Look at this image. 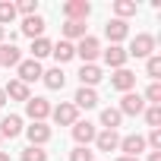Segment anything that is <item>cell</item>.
<instances>
[{
  "mask_svg": "<svg viewBox=\"0 0 161 161\" xmlns=\"http://www.w3.org/2000/svg\"><path fill=\"white\" fill-rule=\"evenodd\" d=\"M16 19V3H0V25Z\"/></svg>",
  "mask_w": 161,
  "mask_h": 161,
  "instance_id": "cell-30",
  "label": "cell"
},
{
  "mask_svg": "<svg viewBox=\"0 0 161 161\" xmlns=\"http://www.w3.org/2000/svg\"><path fill=\"white\" fill-rule=\"evenodd\" d=\"M22 161H47V152L38 145H29V148H22Z\"/></svg>",
  "mask_w": 161,
  "mask_h": 161,
  "instance_id": "cell-28",
  "label": "cell"
},
{
  "mask_svg": "<svg viewBox=\"0 0 161 161\" xmlns=\"http://www.w3.org/2000/svg\"><path fill=\"white\" fill-rule=\"evenodd\" d=\"M120 152H123L126 158H139V152H145V136H139V133L123 136V139H120Z\"/></svg>",
  "mask_w": 161,
  "mask_h": 161,
  "instance_id": "cell-7",
  "label": "cell"
},
{
  "mask_svg": "<svg viewBox=\"0 0 161 161\" xmlns=\"http://www.w3.org/2000/svg\"><path fill=\"white\" fill-rule=\"evenodd\" d=\"M145 73H148L152 79H158V76H161V57H155V54H152V57H148V63H145Z\"/></svg>",
  "mask_w": 161,
  "mask_h": 161,
  "instance_id": "cell-33",
  "label": "cell"
},
{
  "mask_svg": "<svg viewBox=\"0 0 161 161\" xmlns=\"http://www.w3.org/2000/svg\"><path fill=\"white\" fill-rule=\"evenodd\" d=\"M101 54V44L95 35H86V38H79L76 44V57H82V63H95V57Z\"/></svg>",
  "mask_w": 161,
  "mask_h": 161,
  "instance_id": "cell-2",
  "label": "cell"
},
{
  "mask_svg": "<svg viewBox=\"0 0 161 161\" xmlns=\"http://www.w3.org/2000/svg\"><path fill=\"white\" fill-rule=\"evenodd\" d=\"M95 136H98L95 123H89V120H76V123H73V139H76L79 145H89V142H95Z\"/></svg>",
  "mask_w": 161,
  "mask_h": 161,
  "instance_id": "cell-8",
  "label": "cell"
},
{
  "mask_svg": "<svg viewBox=\"0 0 161 161\" xmlns=\"http://www.w3.org/2000/svg\"><path fill=\"white\" fill-rule=\"evenodd\" d=\"M19 133H22V117L19 114H10V117L0 120V139H13Z\"/></svg>",
  "mask_w": 161,
  "mask_h": 161,
  "instance_id": "cell-14",
  "label": "cell"
},
{
  "mask_svg": "<svg viewBox=\"0 0 161 161\" xmlns=\"http://www.w3.org/2000/svg\"><path fill=\"white\" fill-rule=\"evenodd\" d=\"M0 161H10V155H7V152H0Z\"/></svg>",
  "mask_w": 161,
  "mask_h": 161,
  "instance_id": "cell-38",
  "label": "cell"
},
{
  "mask_svg": "<svg viewBox=\"0 0 161 161\" xmlns=\"http://www.w3.org/2000/svg\"><path fill=\"white\" fill-rule=\"evenodd\" d=\"M95 145H98V152H117V148H120L117 130H101V133L95 136Z\"/></svg>",
  "mask_w": 161,
  "mask_h": 161,
  "instance_id": "cell-13",
  "label": "cell"
},
{
  "mask_svg": "<svg viewBox=\"0 0 161 161\" xmlns=\"http://www.w3.org/2000/svg\"><path fill=\"white\" fill-rule=\"evenodd\" d=\"M63 13H66V22H86L89 13H92V3L89 0H66Z\"/></svg>",
  "mask_w": 161,
  "mask_h": 161,
  "instance_id": "cell-1",
  "label": "cell"
},
{
  "mask_svg": "<svg viewBox=\"0 0 161 161\" xmlns=\"http://www.w3.org/2000/svg\"><path fill=\"white\" fill-rule=\"evenodd\" d=\"M7 104V95H3V89H0V108H3Z\"/></svg>",
  "mask_w": 161,
  "mask_h": 161,
  "instance_id": "cell-36",
  "label": "cell"
},
{
  "mask_svg": "<svg viewBox=\"0 0 161 161\" xmlns=\"http://www.w3.org/2000/svg\"><path fill=\"white\" fill-rule=\"evenodd\" d=\"M142 114H145V123H148L152 130H161V104H152V108H145Z\"/></svg>",
  "mask_w": 161,
  "mask_h": 161,
  "instance_id": "cell-26",
  "label": "cell"
},
{
  "mask_svg": "<svg viewBox=\"0 0 161 161\" xmlns=\"http://www.w3.org/2000/svg\"><path fill=\"white\" fill-rule=\"evenodd\" d=\"M148 161H161V152H152V155H148Z\"/></svg>",
  "mask_w": 161,
  "mask_h": 161,
  "instance_id": "cell-35",
  "label": "cell"
},
{
  "mask_svg": "<svg viewBox=\"0 0 161 161\" xmlns=\"http://www.w3.org/2000/svg\"><path fill=\"white\" fill-rule=\"evenodd\" d=\"M117 161H139V158H126V155H120V158H117Z\"/></svg>",
  "mask_w": 161,
  "mask_h": 161,
  "instance_id": "cell-37",
  "label": "cell"
},
{
  "mask_svg": "<svg viewBox=\"0 0 161 161\" xmlns=\"http://www.w3.org/2000/svg\"><path fill=\"white\" fill-rule=\"evenodd\" d=\"M111 86H114L117 92H123V95H126V92H133V86H136V73H130L126 66H123V69H117V73L111 76Z\"/></svg>",
  "mask_w": 161,
  "mask_h": 161,
  "instance_id": "cell-9",
  "label": "cell"
},
{
  "mask_svg": "<svg viewBox=\"0 0 161 161\" xmlns=\"http://www.w3.org/2000/svg\"><path fill=\"white\" fill-rule=\"evenodd\" d=\"M69 161H95V152H89V145H76L69 152Z\"/></svg>",
  "mask_w": 161,
  "mask_h": 161,
  "instance_id": "cell-29",
  "label": "cell"
},
{
  "mask_svg": "<svg viewBox=\"0 0 161 161\" xmlns=\"http://www.w3.org/2000/svg\"><path fill=\"white\" fill-rule=\"evenodd\" d=\"M152 51H155V35H136L133 41H130V51H126V57H152Z\"/></svg>",
  "mask_w": 161,
  "mask_h": 161,
  "instance_id": "cell-3",
  "label": "cell"
},
{
  "mask_svg": "<svg viewBox=\"0 0 161 161\" xmlns=\"http://www.w3.org/2000/svg\"><path fill=\"white\" fill-rule=\"evenodd\" d=\"M0 142H3V139H0Z\"/></svg>",
  "mask_w": 161,
  "mask_h": 161,
  "instance_id": "cell-40",
  "label": "cell"
},
{
  "mask_svg": "<svg viewBox=\"0 0 161 161\" xmlns=\"http://www.w3.org/2000/svg\"><path fill=\"white\" fill-rule=\"evenodd\" d=\"M104 63H108L111 69H123V63H126V51H123L120 44H111V47L104 51Z\"/></svg>",
  "mask_w": 161,
  "mask_h": 161,
  "instance_id": "cell-18",
  "label": "cell"
},
{
  "mask_svg": "<svg viewBox=\"0 0 161 161\" xmlns=\"http://www.w3.org/2000/svg\"><path fill=\"white\" fill-rule=\"evenodd\" d=\"M120 114H126V117H139L142 111H145V101H142V95H136V92H126L123 98H120V108H117Z\"/></svg>",
  "mask_w": 161,
  "mask_h": 161,
  "instance_id": "cell-5",
  "label": "cell"
},
{
  "mask_svg": "<svg viewBox=\"0 0 161 161\" xmlns=\"http://www.w3.org/2000/svg\"><path fill=\"white\" fill-rule=\"evenodd\" d=\"M51 114H54V123H57V126H73V123L79 120V111H76L73 101H63V104L51 108Z\"/></svg>",
  "mask_w": 161,
  "mask_h": 161,
  "instance_id": "cell-4",
  "label": "cell"
},
{
  "mask_svg": "<svg viewBox=\"0 0 161 161\" xmlns=\"http://www.w3.org/2000/svg\"><path fill=\"white\" fill-rule=\"evenodd\" d=\"M79 82H82V89H92L95 82H101V66L82 63V69H79Z\"/></svg>",
  "mask_w": 161,
  "mask_h": 161,
  "instance_id": "cell-15",
  "label": "cell"
},
{
  "mask_svg": "<svg viewBox=\"0 0 161 161\" xmlns=\"http://www.w3.org/2000/svg\"><path fill=\"white\" fill-rule=\"evenodd\" d=\"M51 47H54V44H51L44 35H41V38H35V41H32V60H38V63H41V57H47V54H51Z\"/></svg>",
  "mask_w": 161,
  "mask_h": 161,
  "instance_id": "cell-24",
  "label": "cell"
},
{
  "mask_svg": "<svg viewBox=\"0 0 161 161\" xmlns=\"http://www.w3.org/2000/svg\"><path fill=\"white\" fill-rule=\"evenodd\" d=\"M0 44H3V25H0Z\"/></svg>",
  "mask_w": 161,
  "mask_h": 161,
  "instance_id": "cell-39",
  "label": "cell"
},
{
  "mask_svg": "<svg viewBox=\"0 0 161 161\" xmlns=\"http://www.w3.org/2000/svg\"><path fill=\"white\" fill-rule=\"evenodd\" d=\"M22 63V51L16 44H0V66H19Z\"/></svg>",
  "mask_w": 161,
  "mask_h": 161,
  "instance_id": "cell-16",
  "label": "cell"
},
{
  "mask_svg": "<svg viewBox=\"0 0 161 161\" xmlns=\"http://www.w3.org/2000/svg\"><path fill=\"white\" fill-rule=\"evenodd\" d=\"M25 136H29V145H44L47 139H51V126L47 123H32V126H25Z\"/></svg>",
  "mask_w": 161,
  "mask_h": 161,
  "instance_id": "cell-12",
  "label": "cell"
},
{
  "mask_svg": "<svg viewBox=\"0 0 161 161\" xmlns=\"http://www.w3.org/2000/svg\"><path fill=\"white\" fill-rule=\"evenodd\" d=\"M114 13H117V19L126 22V16H136V3H133V0H117V3H114Z\"/></svg>",
  "mask_w": 161,
  "mask_h": 161,
  "instance_id": "cell-25",
  "label": "cell"
},
{
  "mask_svg": "<svg viewBox=\"0 0 161 161\" xmlns=\"http://www.w3.org/2000/svg\"><path fill=\"white\" fill-rule=\"evenodd\" d=\"M41 79H44V86H47L51 92H60V89H63V82H66V76H63V69H60V66L44 69V73H41Z\"/></svg>",
  "mask_w": 161,
  "mask_h": 161,
  "instance_id": "cell-19",
  "label": "cell"
},
{
  "mask_svg": "<svg viewBox=\"0 0 161 161\" xmlns=\"http://www.w3.org/2000/svg\"><path fill=\"white\" fill-rule=\"evenodd\" d=\"M73 104H76V111H79V108H86V111H89V108H95V104H98L95 89H79V92H76V98H73Z\"/></svg>",
  "mask_w": 161,
  "mask_h": 161,
  "instance_id": "cell-22",
  "label": "cell"
},
{
  "mask_svg": "<svg viewBox=\"0 0 161 161\" xmlns=\"http://www.w3.org/2000/svg\"><path fill=\"white\" fill-rule=\"evenodd\" d=\"M104 35H108V41H111V44H120V41L130 35V25H126L123 19H111V22L104 25Z\"/></svg>",
  "mask_w": 161,
  "mask_h": 161,
  "instance_id": "cell-11",
  "label": "cell"
},
{
  "mask_svg": "<svg viewBox=\"0 0 161 161\" xmlns=\"http://www.w3.org/2000/svg\"><path fill=\"white\" fill-rule=\"evenodd\" d=\"M16 69H19V82H25V86H29V82H35V79H41V73H44L38 60H22Z\"/></svg>",
  "mask_w": 161,
  "mask_h": 161,
  "instance_id": "cell-10",
  "label": "cell"
},
{
  "mask_svg": "<svg viewBox=\"0 0 161 161\" xmlns=\"http://www.w3.org/2000/svg\"><path fill=\"white\" fill-rule=\"evenodd\" d=\"M120 120H123V114H120L117 108H104V111H101V126H104V130H117Z\"/></svg>",
  "mask_w": 161,
  "mask_h": 161,
  "instance_id": "cell-23",
  "label": "cell"
},
{
  "mask_svg": "<svg viewBox=\"0 0 161 161\" xmlns=\"http://www.w3.org/2000/svg\"><path fill=\"white\" fill-rule=\"evenodd\" d=\"M41 32H44V19L41 16H25L22 19V35H29L35 41V38H41Z\"/></svg>",
  "mask_w": 161,
  "mask_h": 161,
  "instance_id": "cell-20",
  "label": "cell"
},
{
  "mask_svg": "<svg viewBox=\"0 0 161 161\" xmlns=\"http://www.w3.org/2000/svg\"><path fill=\"white\" fill-rule=\"evenodd\" d=\"M51 54H54V60L63 66L66 60H73V57H76V44H73V41H57V44L51 47Z\"/></svg>",
  "mask_w": 161,
  "mask_h": 161,
  "instance_id": "cell-17",
  "label": "cell"
},
{
  "mask_svg": "<svg viewBox=\"0 0 161 161\" xmlns=\"http://www.w3.org/2000/svg\"><path fill=\"white\" fill-rule=\"evenodd\" d=\"M145 145H152L155 152H161V130H152L148 139H145Z\"/></svg>",
  "mask_w": 161,
  "mask_h": 161,
  "instance_id": "cell-34",
  "label": "cell"
},
{
  "mask_svg": "<svg viewBox=\"0 0 161 161\" xmlns=\"http://www.w3.org/2000/svg\"><path fill=\"white\" fill-rule=\"evenodd\" d=\"M63 41H69V38H86V22H66L63 25Z\"/></svg>",
  "mask_w": 161,
  "mask_h": 161,
  "instance_id": "cell-27",
  "label": "cell"
},
{
  "mask_svg": "<svg viewBox=\"0 0 161 161\" xmlns=\"http://www.w3.org/2000/svg\"><path fill=\"white\" fill-rule=\"evenodd\" d=\"M142 101H148V104H161V86L152 82V86L145 89V98H142Z\"/></svg>",
  "mask_w": 161,
  "mask_h": 161,
  "instance_id": "cell-32",
  "label": "cell"
},
{
  "mask_svg": "<svg viewBox=\"0 0 161 161\" xmlns=\"http://www.w3.org/2000/svg\"><path fill=\"white\" fill-rule=\"evenodd\" d=\"M25 114L32 117V123H44V117L51 114L47 98H29V101H25Z\"/></svg>",
  "mask_w": 161,
  "mask_h": 161,
  "instance_id": "cell-6",
  "label": "cell"
},
{
  "mask_svg": "<svg viewBox=\"0 0 161 161\" xmlns=\"http://www.w3.org/2000/svg\"><path fill=\"white\" fill-rule=\"evenodd\" d=\"M16 13H22V16H38V0H22V3H16Z\"/></svg>",
  "mask_w": 161,
  "mask_h": 161,
  "instance_id": "cell-31",
  "label": "cell"
},
{
  "mask_svg": "<svg viewBox=\"0 0 161 161\" xmlns=\"http://www.w3.org/2000/svg\"><path fill=\"white\" fill-rule=\"evenodd\" d=\"M3 95H7V98H13V101H29V98H32V95H29V86H25V82H19V79H13V82L3 89Z\"/></svg>",
  "mask_w": 161,
  "mask_h": 161,
  "instance_id": "cell-21",
  "label": "cell"
}]
</instances>
